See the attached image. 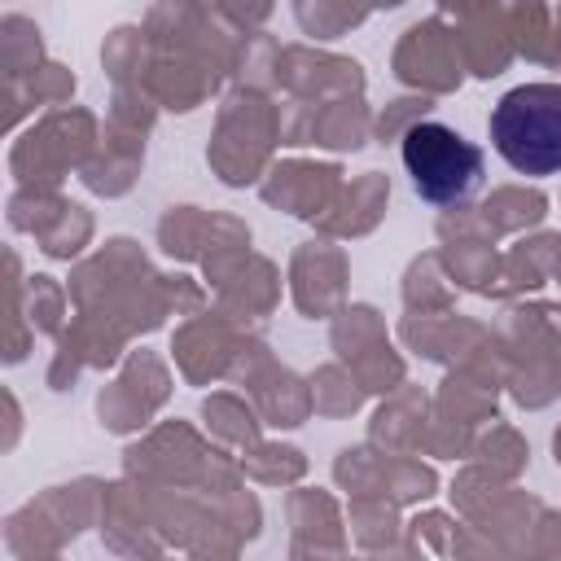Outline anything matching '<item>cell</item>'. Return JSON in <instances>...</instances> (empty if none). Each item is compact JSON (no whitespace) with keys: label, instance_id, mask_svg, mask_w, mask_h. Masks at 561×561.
Wrapping results in <instances>:
<instances>
[{"label":"cell","instance_id":"cell-1","mask_svg":"<svg viewBox=\"0 0 561 561\" xmlns=\"http://www.w3.org/2000/svg\"><path fill=\"white\" fill-rule=\"evenodd\" d=\"M491 145L522 175L561 171V83H522L491 110Z\"/></svg>","mask_w":561,"mask_h":561},{"label":"cell","instance_id":"cell-2","mask_svg":"<svg viewBox=\"0 0 561 561\" xmlns=\"http://www.w3.org/2000/svg\"><path fill=\"white\" fill-rule=\"evenodd\" d=\"M403 167L412 188L434 206L469 202L482 188V149L447 123H412L403 131Z\"/></svg>","mask_w":561,"mask_h":561}]
</instances>
